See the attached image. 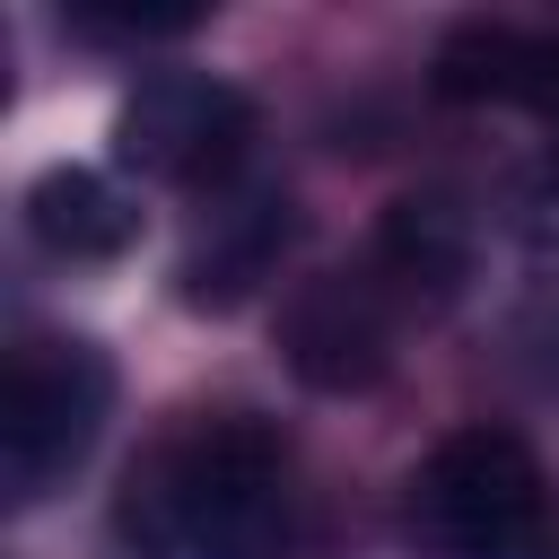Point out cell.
Segmentation results:
<instances>
[{
	"label": "cell",
	"mask_w": 559,
	"mask_h": 559,
	"mask_svg": "<svg viewBox=\"0 0 559 559\" xmlns=\"http://www.w3.org/2000/svg\"><path fill=\"white\" fill-rule=\"evenodd\" d=\"M26 236L52 253V262H114L131 236H140V210L87 175V166H52L26 183Z\"/></svg>",
	"instance_id": "obj_8"
},
{
	"label": "cell",
	"mask_w": 559,
	"mask_h": 559,
	"mask_svg": "<svg viewBox=\"0 0 559 559\" xmlns=\"http://www.w3.org/2000/svg\"><path fill=\"white\" fill-rule=\"evenodd\" d=\"M210 9L201 0H70L61 26L87 35V44H166V35H192Z\"/></svg>",
	"instance_id": "obj_10"
},
{
	"label": "cell",
	"mask_w": 559,
	"mask_h": 559,
	"mask_svg": "<svg viewBox=\"0 0 559 559\" xmlns=\"http://www.w3.org/2000/svg\"><path fill=\"white\" fill-rule=\"evenodd\" d=\"M393 323H402V297L376 271H323L288 297L280 349L314 393H367L393 358Z\"/></svg>",
	"instance_id": "obj_5"
},
{
	"label": "cell",
	"mask_w": 559,
	"mask_h": 559,
	"mask_svg": "<svg viewBox=\"0 0 559 559\" xmlns=\"http://www.w3.org/2000/svg\"><path fill=\"white\" fill-rule=\"evenodd\" d=\"M280 245H288V201H280V192H253V201L218 210L210 236H201L192 262H183V297H192V306H236V297H253V288L271 280Z\"/></svg>",
	"instance_id": "obj_9"
},
{
	"label": "cell",
	"mask_w": 559,
	"mask_h": 559,
	"mask_svg": "<svg viewBox=\"0 0 559 559\" xmlns=\"http://www.w3.org/2000/svg\"><path fill=\"white\" fill-rule=\"evenodd\" d=\"M437 87H445V96H498V105H542V114H559V35L472 17V26L445 35Z\"/></svg>",
	"instance_id": "obj_7"
},
{
	"label": "cell",
	"mask_w": 559,
	"mask_h": 559,
	"mask_svg": "<svg viewBox=\"0 0 559 559\" xmlns=\"http://www.w3.org/2000/svg\"><path fill=\"white\" fill-rule=\"evenodd\" d=\"M245 140H253V105L227 79H210V70H157V79H140V96L114 122L122 166H140L157 183H218L245 157Z\"/></svg>",
	"instance_id": "obj_4"
},
{
	"label": "cell",
	"mask_w": 559,
	"mask_h": 559,
	"mask_svg": "<svg viewBox=\"0 0 559 559\" xmlns=\"http://www.w3.org/2000/svg\"><path fill=\"white\" fill-rule=\"evenodd\" d=\"M367 271L402 297V306H445L472 271V210L454 192H402L376 227Z\"/></svg>",
	"instance_id": "obj_6"
},
{
	"label": "cell",
	"mask_w": 559,
	"mask_h": 559,
	"mask_svg": "<svg viewBox=\"0 0 559 559\" xmlns=\"http://www.w3.org/2000/svg\"><path fill=\"white\" fill-rule=\"evenodd\" d=\"M114 411V367L96 341H17L9 349V393H0V480L17 507L61 489L96 428Z\"/></svg>",
	"instance_id": "obj_3"
},
{
	"label": "cell",
	"mask_w": 559,
	"mask_h": 559,
	"mask_svg": "<svg viewBox=\"0 0 559 559\" xmlns=\"http://www.w3.org/2000/svg\"><path fill=\"white\" fill-rule=\"evenodd\" d=\"M402 533L419 559H542L550 480L524 437L454 428L402 489Z\"/></svg>",
	"instance_id": "obj_2"
},
{
	"label": "cell",
	"mask_w": 559,
	"mask_h": 559,
	"mask_svg": "<svg viewBox=\"0 0 559 559\" xmlns=\"http://www.w3.org/2000/svg\"><path fill=\"white\" fill-rule=\"evenodd\" d=\"M122 542L140 559H288L280 437L245 411H210L157 437L122 480Z\"/></svg>",
	"instance_id": "obj_1"
}]
</instances>
